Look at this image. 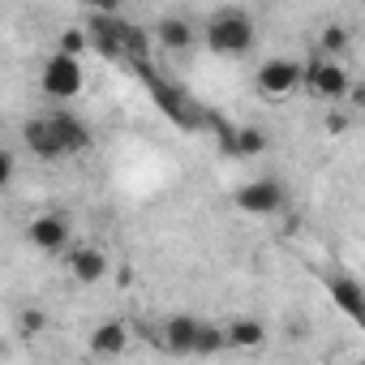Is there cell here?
Returning <instances> with one entry per match:
<instances>
[{
  "label": "cell",
  "mask_w": 365,
  "mask_h": 365,
  "mask_svg": "<svg viewBox=\"0 0 365 365\" xmlns=\"http://www.w3.org/2000/svg\"><path fill=\"white\" fill-rule=\"evenodd\" d=\"M18 327H22V335H39V331L48 327V314H43V309H26Z\"/></svg>",
  "instance_id": "obj_18"
},
{
  "label": "cell",
  "mask_w": 365,
  "mask_h": 365,
  "mask_svg": "<svg viewBox=\"0 0 365 365\" xmlns=\"http://www.w3.org/2000/svg\"><path fill=\"white\" fill-rule=\"evenodd\" d=\"M198 331L202 322L190 318V314H172L159 331V348L163 352H176V356H185V352H198Z\"/></svg>",
  "instance_id": "obj_8"
},
{
  "label": "cell",
  "mask_w": 365,
  "mask_h": 365,
  "mask_svg": "<svg viewBox=\"0 0 365 365\" xmlns=\"http://www.w3.org/2000/svg\"><path fill=\"white\" fill-rule=\"evenodd\" d=\"M305 91L314 99H322V103H339V99L352 95V73H348L344 61H331V56L314 52L305 61Z\"/></svg>",
  "instance_id": "obj_3"
},
{
  "label": "cell",
  "mask_w": 365,
  "mask_h": 365,
  "mask_svg": "<svg viewBox=\"0 0 365 365\" xmlns=\"http://www.w3.org/2000/svg\"><path fill=\"white\" fill-rule=\"evenodd\" d=\"M129 348V327L125 322H99L91 331V352L95 356H120Z\"/></svg>",
  "instance_id": "obj_11"
},
{
  "label": "cell",
  "mask_w": 365,
  "mask_h": 365,
  "mask_svg": "<svg viewBox=\"0 0 365 365\" xmlns=\"http://www.w3.org/2000/svg\"><path fill=\"white\" fill-rule=\"evenodd\" d=\"M237 207L250 211V215H271L284 207V185L271 176H258V180H245V185L237 190Z\"/></svg>",
  "instance_id": "obj_6"
},
{
  "label": "cell",
  "mask_w": 365,
  "mask_h": 365,
  "mask_svg": "<svg viewBox=\"0 0 365 365\" xmlns=\"http://www.w3.org/2000/svg\"><path fill=\"white\" fill-rule=\"evenodd\" d=\"M232 138H237L232 146H237L241 155H262V150H267V133H262V129H237Z\"/></svg>",
  "instance_id": "obj_15"
},
{
  "label": "cell",
  "mask_w": 365,
  "mask_h": 365,
  "mask_svg": "<svg viewBox=\"0 0 365 365\" xmlns=\"http://www.w3.org/2000/svg\"><path fill=\"white\" fill-rule=\"evenodd\" d=\"M14 150H5V155H0V180H14Z\"/></svg>",
  "instance_id": "obj_19"
},
{
  "label": "cell",
  "mask_w": 365,
  "mask_h": 365,
  "mask_svg": "<svg viewBox=\"0 0 365 365\" xmlns=\"http://www.w3.org/2000/svg\"><path fill=\"white\" fill-rule=\"evenodd\" d=\"M155 35H159V43H163V48L180 52V48H190V43H194V35H198V31H194L185 18H172V14H168V18H159Z\"/></svg>",
  "instance_id": "obj_13"
},
{
  "label": "cell",
  "mask_w": 365,
  "mask_h": 365,
  "mask_svg": "<svg viewBox=\"0 0 365 365\" xmlns=\"http://www.w3.org/2000/svg\"><path fill=\"white\" fill-rule=\"evenodd\" d=\"M331 297H335V305H339L356 327H365V292H361V284H356V279L335 275V279H331Z\"/></svg>",
  "instance_id": "obj_10"
},
{
  "label": "cell",
  "mask_w": 365,
  "mask_h": 365,
  "mask_svg": "<svg viewBox=\"0 0 365 365\" xmlns=\"http://www.w3.org/2000/svg\"><path fill=\"white\" fill-rule=\"evenodd\" d=\"M361 365H365V356H361Z\"/></svg>",
  "instance_id": "obj_20"
},
{
  "label": "cell",
  "mask_w": 365,
  "mask_h": 365,
  "mask_svg": "<svg viewBox=\"0 0 365 365\" xmlns=\"http://www.w3.org/2000/svg\"><path fill=\"white\" fill-rule=\"evenodd\" d=\"M224 335H228V348H262L267 344V322H258V318H232L224 327Z\"/></svg>",
  "instance_id": "obj_12"
},
{
  "label": "cell",
  "mask_w": 365,
  "mask_h": 365,
  "mask_svg": "<svg viewBox=\"0 0 365 365\" xmlns=\"http://www.w3.org/2000/svg\"><path fill=\"white\" fill-rule=\"evenodd\" d=\"M348 43H352V31H348V26H339V22H331V26H322V31H318V52H322V56H331V61H339V56L348 52Z\"/></svg>",
  "instance_id": "obj_14"
},
{
  "label": "cell",
  "mask_w": 365,
  "mask_h": 365,
  "mask_svg": "<svg viewBox=\"0 0 365 365\" xmlns=\"http://www.w3.org/2000/svg\"><path fill=\"white\" fill-rule=\"evenodd\" d=\"M207 48L215 56H245L254 48V18L245 9H215L207 18Z\"/></svg>",
  "instance_id": "obj_2"
},
{
  "label": "cell",
  "mask_w": 365,
  "mask_h": 365,
  "mask_svg": "<svg viewBox=\"0 0 365 365\" xmlns=\"http://www.w3.org/2000/svg\"><path fill=\"white\" fill-rule=\"evenodd\" d=\"M26 237H31V245L35 250H43V254H69L73 245H69V220L65 215H56V211H48V215H35L31 220V228H26Z\"/></svg>",
  "instance_id": "obj_7"
},
{
  "label": "cell",
  "mask_w": 365,
  "mask_h": 365,
  "mask_svg": "<svg viewBox=\"0 0 365 365\" xmlns=\"http://www.w3.org/2000/svg\"><path fill=\"white\" fill-rule=\"evenodd\" d=\"M65 262H69V275H73L78 284H99V279L108 275V267H112L99 245H73V250L65 254Z\"/></svg>",
  "instance_id": "obj_9"
},
{
  "label": "cell",
  "mask_w": 365,
  "mask_h": 365,
  "mask_svg": "<svg viewBox=\"0 0 365 365\" xmlns=\"http://www.w3.org/2000/svg\"><path fill=\"white\" fill-rule=\"evenodd\" d=\"M86 43H91V39H86V35H82V31H65V35H61V39H56V52H61V56H73V61H78V56H82V48H86Z\"/></svg>",
  "instance_id": "obj_17"
},
{
  "label": "cell",
  "mask_w": 365,
  "mask_h": 365,
  "mask_svg": "<svg viewBox=\"0 0 365 365\" xmlns=\"http://www.w3.org/2000/svg\"><path fill=\"white\" fill-rule=\"evenodd\" d=\"M91 142V129L69 116V112H48V116H35L26 120V146L39 155V159H61V155H73Z\"/></svg>",
  "instance_id": "obj_1"
},
{
  "label": "cell",
  "mask_w": 365,
  "mask_h": 365,
  "mask_svg": "<svg viewBox=\"0 0 365 365\" xmlns=\"http://www.w3.org/2000/svg\"><path fill=\"white\" fill-rule=\"evenodd\" d=\"M228 348V335H224V327H211V322H202V331H198V352H224Z\"/></svg>",
  "instance_id": "obj_16"
},
{
  "label": "cell",
  "mask_w": 365,
  "mask_h": 365,
  "mask_svg": "<svg viewBox=\"0 0 365 365\" xmlns=\"http://www.w3.org/2000/svg\"><path fill=\"white\" fill-rule=\"evenodd\" d=\"M297 86H305V65L288 61V56H271L258 65V91L271 99H288Z\"/></svg>",
  "instance_id": "obj_5"
},
{
  "label": "cell",
  "mask_w": 365,
  "mask_h": 365,
  "mask_svg": "<svg viewBox=\"0 0 365 365\" xmlns=\"http://www.w3.org/2000/svg\"><path fill=\"white\" fill-rule=\"evenodd\" d=\"M82 86H86L82 61H73V56H61V52H52V56L43 61V69H39V91H43L48 99H61V103H69V99H78V95H82Z\"/></svg>",
  "instance_id": "obj_4"
}]
</instances>
